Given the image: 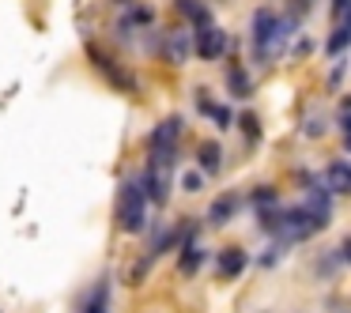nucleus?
Here are the masks:
<instances>
[{
	"label": "nucleus",
	"mask_w": 351,
	"mask_h": 313,
	"mask_svg": "<svg viewBox=\"0 0 351 313\" xmlns=\"http://www.w3.org/2000/svg\"><path fill=\"white\" fill-rule=\"evenodd\" d=\"M182 185H185L189 192H197L200 185H204V177H200V174H185V181H182Z\"/></svg>",
	"instance_id": "obj_21"
},
{
	"label": "nucleus",
	"mask_w": 351,
	"mask_h": 313,
	"mask_svg": "<svg viewBox=\"0 0 351 313\" xmlns=\"http://www.w3.org/2000/svg\"><path fill=\"white\" fill-rule=\"evenodd\" d=\"M223 53H227V31L208 27V31L197 34V57L200 61H219Z\"/></svg>",
	"instance_id": "obj_4"
},
{
	"label": "nucleus",
	"mask_w": 351,
	"mask_h": 313,
	"mask_svg": "<svg viewBox=\"0 0 351 313\" xmlns=\"http://www.w3.org/2000/svg\"><path fill=\"white\" fill-rule=\"evenodd\" d=\"M291 8H295V16H302V12H306V0H291Z\"/></svg>",
	"instance_id": "obj_25"
},
{
	"label": "nucleus",
	"mask_w": 351,
	"mask_h": 313,
	"mask_svg": "<svg viewBox=\"0 0 351 313\" xmlns=\"http://www.w3.org/2000/svg\"><path fill=\"white\" fill-rule=\"evenodd\" d=\"M310 49H313V42H310V38H302V42H298V49H295V53H298V57H306Z\"/></svg>",
	"instance_id": "obj_24"
},
{
	"label": "nucleus",
	"mask_w": 351,
	"mask_h": 313,
	"mask_svg": "<svg viewBox=\"0 0 351 313\" xmlns=\"http://www.w3.org/2000/svg\"><path fill=\"white\" fill-rule=\"evenodd\" d=\"M295 31H298V16H280V23H276V38H272V53L287 49V38Z\"/></svg>",
	"instance_id": "obj_11"
},
{
	"label": "nucleus",
	"mask_w": 351,
	"mask_h": 313,
	"mask_svg": "<svg viewBox=\"0 0 351 313\" xmlns=\"http://www.w3.org/2000/svg\"><path fill=\"white\" fill-rule=\"evenodd\" d=\"M152 19H155V16H152V8H132L129 16L121 19V23H125V31H129V27H147Z\"/></svg>",
	"instance_id": "obj_18"
},
{
	"label": "nucleus",
	"mask_w": 351,
	"mask_h": 313,
	"mask_svg": "<svg viewBox=\"0 0 351 313\" xmlns=\"http://www.w3.org/2000/svg\"><path fill=\"white\" fill-rule=\"evenodd\" d=\"M340 260H343V264H351V238H343V245H340Z\"/></svg>",
	"instance_id": "obj_22"
},
{
	"label": "nucleus",
	"mask_w": 351,
	"mask_h": 313,
	"mask_svg": "<svg viewBox=\"0 0 351 313\" xmlns=\"http://www.w3.org/2000/svg\"><path fill=\"white\" fill-rule=\"evenodd\" d=\"M340 79H343V68L336 64V68H332V76H328V87H340Z\"/></svg>",
	"instance_id": "obj_23"
},
{
	"label": "nucleus",
	"mask_w": 351,
	"mask_h": 313,
	"mask_svg": "<svg viewBox=\"0 0 351 313\" xmlns=\"http://www.w3.org/2000/svg\"><path fill=\"white\" fill-rule=\"evenodd\" d=\"M178 132H182V121H178V117H170L167 125H159V129H155L152 144H159V147H178V144H174Z\"/></svg>",
	"instance_id": "obj_13"
},
{
	"label": "nucleus",
	"mask_w": 351,
	"mask_h": 313,
	"mask_svg": "<svg viewBox=\"0 0 351 313\" xmlns=\"http://www.w3.org/2000/svg\"><path fill=\"white\" fill-rule=\"evenodd\" d=\"M162 57H167L170 64H182L185 57L197 49V34H189V31H170L167 38H162Z\"/></svg>",
	"instance_id": "obj_3"
},
{
	"label": "nucleus",
	"mask_w": 351,
	"mask_h": 313,
	"mask_svg": "<svg viewBox=\"0 0 351 313\" xmlns=\"http://www.w3.org/2000/svg\"><path fill=\"white\" fill-rule=\"evenodd\" d=\"M200 257H204V253L197 249V242L185 245V249H182V275H193V272H197V268H200Z\"/></svg>",
	"instance_id": "obj_17"
},
{
	"label": "nucleus",
	"mask_w": 351,
	"mask_h": 313,
	"mask_svg": "<svg viewBox=\"0 0 351 313\" xmlns=\"http://www.w3.org/2000/svg\"><path fill=\"white\" fill-rule=\"evenodd\" d=\"M276 23H280V16H276L272 8H257V12H253V49H257V61H261V64L272 57Z\"/></svg>",
	"instance_id": "obj_2"
},
{
	"label": "nucleus",
	"mask_w": 351,
	"mask_h": 313,
	"mask_svg": "<svg viewBox=\"0 0 351 313\" xmlns=\"http://www.w3.org/2000/svg\"><path fill=\"white\" fill-rule=\"evenodd\" d=\"M325 185L332 192H351V162L348 159H336L332 166L325 170Z\"/></svg>",
	"instance_id": "obj_7"
},
{
	"label": "nucleus",
	"mask_w": 351,
	"mask_h": 313,
	"mask_svg": "<svg viewBox=\"0 0 351 313\" xmlns=\"http://www.w3.org/2000/svg\"><path fill=\"white\" fill-rule=\"evenodd\" d=\"M178 12H182V16L189 19L193 31H197V34L212 27V12H208L204 4H200V0H178Z\"/></svg>",
	"instance_id": "obj_6"
},
{
	"label": "nucleus",
	"mask_w": 351,
	"mask_h": 313,
	"mask_svg": "<svg viewBox=\"0 0 351 313\" xmlns=\"http://www.w3.org/2000/svg\"><path fill=\"white\" fill-rule=\"evenodd\" d=\"M200 106L208 110V117H212V121L219 125V129H227V125H234V110H230V106H212L208 99H200Z\"/></svg>",
	"instance_id": "obj_16"
},
{
	"label": "nucleus",
	"mask_w": 351,
	"mask_h": 313,
	"mask_svg": "<svg viewBox=\"0 0 351 313\" xmlns=\"http://www.w3.org/2000/svg\"><path fill=\"white\" fill-rule=\"evenodd\" d=\"M242 129H245V136H250V140L261 136V125H257V117H253V114H242Z\"/></svg>",
	"instance_id": "obj_20"
},
{
	"label": "nucleus",
	"mask_w": 351,
	"mask_h": 313,
	"mask_svg": "<svg viewBox=\"0 0 351 313\" xmlns=\"http://www.w3.org/2000/svg\"><path fill=\"white\" fill-rule=\"evenodd\" d=\"M245 264H250L245 249H227L219 257V279H238V275L245 272Z\"/></svg>",
	"instance_id": "obj_8"
},
{
	"label": "nucleus",
	"mask_w": 351,
	"mask_h": 313,
	"mask_svg": "<svg viewBox=\"0 0 351 313\" xmlns=\"http://www.w3.org/2000/svg\"><path fill=\"white\" fill-rule=\"evenodd\" d=\"M343 313H351V305H343Z\"/></svg>",
	"instance_id": "obj_28"
},
{
	"label": "nucleus",
	"mask_w": 351,
	"mask_h": 313,
	"mask_svg": "<svg viewBox=\"0 0 351 313\" xmlns=\"http://www.w3.org/2000/svg\"><path fill=\"white\" fill-rule=\"evenodd\" d=\"M340 125H343V132L351 136V114H340Z\"/></svg>",
	"instance_id": "obj_26"
},
{
	"label": "nucleus",
	"mask_w": 351,
	"mask_h": 313,
	"mask_svg": "<svg viewBox=\"0 0 351 313\" xmlns=\"http://www.w3.org/2000/svg\"><path fill=\"white\" fill-rule=\"evenodd\" d=\"M348 46H351V19H343V23H336V31H332V38L325 42V53L332 57H340V53H348Z\"/></svg>",
	"instance_id": "obj_9"
},
{
	"label": "nucleus",
	"mask_w": 351,
	"mask_h": 313,
	"mask_svg": "<svg viewBox=\"0 0 351 313\" xmlns=\"http://www.w3.org/2000/svg\"><path fill=\"white\" fill-rule=\"evenodd\" d=\"M332 19H336V23L351 19V0H336V4H332Z\"/></svg>",
	"instance_id": "obj_19"
},
{
	"label": "nucleus",
	"mask_w": 351,
	"mask_h": 313,
	"mask_svg": "<svg viewBox=\"0 0 351 313\" xmlns=\"http://www.w3.org/2000/svg\"><path fill=\"white\" fill-rule=\"evenodd\" d=\"M144 215H147V192L140 181H125L117 189V227L125 234H140L144 230Z\"/></svg>",
	"instance_id": "obj_1"
},
{
	"label": "nucleus",
	"mask_w": 351,
	"mask_h": 313,
	"mask_svg": "<svg viewBox=\"0 0 351 313\" xmlns=\"http://www.w3.org/2000/svg\"><path fill=\"white\" fill-rule=\"evenodd\" d=\"M343 151H351V136H348V140H343Z\"/></svg>",
	"instance_id": "obj_27"
},
{
	"label": "nucleus",
	"mask_w": 351,
	"mask_h": 313,
	"mask_svg": "<svg viewBox=\"0 0 351 313\" xmlns=\"http://www.w3.org/2000/svg\"><path fill=\"white\" fill-rule=\"evenodd\" d=\"M87 53H91V61H95V64H99V68H102V72H106V76H110V79H114V84H117V87H121V91H136V79H132V76H129V72H125V68H117V64H114V61H110V57H106V53H102V49H99V46H87Z\"/></svg>",
	"instance_id": "obj_5"
},
{
	"label": "nucleus",
	"mask_w": 351,
	"mask_h": 313,
	"mask_svg": "<svg viewBox=\"0 0 351 313\" xmlns=\"http://www.w3.org/2000/svg\"><path fill=\"white\" fill-rule=\"evenodd\" d=\"M84 313H110V290H106V279H102L99 287L91 290V298H87Z\"/></svg>",
	"instance_id": "obj_14"
},
{
	"label": "nucleus",
	"mask_w": 351,
	"mask_h": 313,
	"mask_svg": "<svg viewBox=\"0 0 351 313\" xmlns=\"http://www.w3.org/2000/svg\"><path fill=\"white\" fill-rule=\"evenodd\" d=\"M197 159H200V166H204V174H219V144H200V151H197Z\"/></svg>",
	"instance_id": "obj_15"
},
{
	"label": "nucleus",
	"mask_w": 351,
	"mask_h": 313,
	"mask_svg": "<svg viewBox=\"0 0 351 313\" xmlns=\"http://www.w3.org/2000/svg\"><path fill=\"white\" fill-rule=\"evenodd\" d=\"M227 87H230V95L234 99H250L253 95V87H250V76H245V68H230V76H227Z\"/></svg>",
	"instance_id": "obj_12"
},
{
	"label": "nucleus",
	"mask_w": 351,
	"mask_h": 313,
	"mask_svg": "<svg viewBox=\"0 0 351 313\" xmlns=\"http://www.w3.org/2000/svg\"><path fill=\"white\" fill-rule=\"evenodd\" d=\"M234 212H238V197H234V192H223V197L212 200V212H208V219H212V223H227Z\"/></svg>",
	"instance_id": "obj_10"
}]
</instances>
